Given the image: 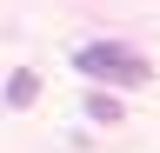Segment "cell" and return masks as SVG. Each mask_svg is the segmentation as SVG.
<instances>
[{
	"mask_svg": "<svg viewBox=\"0 0 160 153\" xmlns=\"http://www.w3.org/2000/svg\"><path fill=\"white\" fill-rule=\"evenodd\" d=\"M33 93H40V80H33L27 67H20L13 80H7V107H33Z\"/></svg>",
	"mask_w": 160,
	"mask_h": 153,
	"instance_id": "cell-2",
	"label": "cell"
},
{
	"mask_svg": "<svg viewBox=\"0 0 160 153\" xmlns=\"http://www.w3.org/2000/svg\"><path fill=\"white\" fill-rule=\"evenodd\" d=\"M87 113H93V120H120V100H113V93H87Z\"/></svg>",
	"mask_w": 160,
	"mask_h": 153,
	"instance_id": "cell-3",
	"label": "cell"
},
{
	"mask_svg": "<svg viewBox=\"0 0 160 153\" xmlns=\"http://www.w3.org/2000/svg\"><path fill=\"white\" fill-rule=\"evenodd\" d=\"M73 67L87 73V80L100 87H147V53L127 47V40H87V47H73Z\"/></svg>",
	"mask_w": 160,
	"mask_h": 153,
	"instance_id": "cell-1",
	"label": "cell"
}]
</instances>
